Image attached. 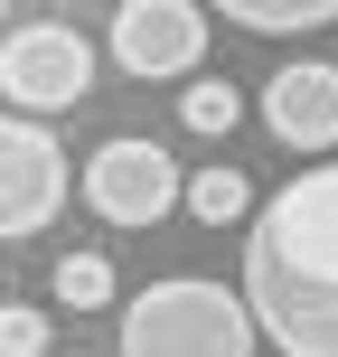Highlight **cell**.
<instances>
[{
  "instance_id": "obj_3",
  "label": "cell",
  "mask_w": 338,
  "mask_h": 357,
  "mask_svg": "<svg viewBox=\"0 0 338 357\" xmlns=\"http://www.w3.org/2000/svg\"><path fill=\"white\" fill-rule=\"evenodd\" d=\"M0 94L19 104V123L75 113L94 94V38L66 29V19H19V29L0 38Z\"/></svg>"
},
{
  "instance_id": "obj_5",
  "label": "cell",
  "mask_w": 338,
  "mask_h": 357,
  "mask_svg": "<svg viewBox=\"0 0 338 357\" xmlns=\"http://www.w3.org/2000/svg\"><path fill=\"white\" fill-rule=\"evenodd\" d=\"M66 151H56L47 123H19V113H0V245H19V235H47L56 207H66Z\"/></svg>"
},
{
  "instance_id": "obj_9",
  "label": "cell",
  "mask_w": 338,
  "mask_h": 357,
  "mask_svg": "<svg viewBox=\"0 0 338 357\" xmlns=\"http://www.w3.org/2000/svg\"><path fill=\"white\" fill-rule=\"evenodd\" d=\"M216 19H235V29H254V38H301V29H329L338 0H226Z\"/></svg>"
},
{
  "instance_id": "obj_6",
  "label": "cell",
  "mask_w": 338,
  "mask_h": 357,
  "mask_svg": "<svg viewBox=\"0 0 338 357\" xmlns=\"http://www.w3.org/2000/svg\"><path fill=\"white\" fill-rule=\"evenodd\" d=\"M207 29L216 10H197V0H123L113 10V66L123 75H197V56H207Z\"/></svg>"
},
{
  "instance_id": "obj_10",
  "label": "cell",
  "mask_w": 338,
  "mask_h": 357,
  "mask_svg": "<svg viewBox=\"0 0 338 357\" xmlns=\"http://www.w3.org/2000/svg\"><path fill=\"white\" fill-rule=\"evenodd\" d=\"M178 207L197 216V226H254V188L245 169H188V197Z\"/></svg>"
},
{
  "instance_id": "obj_11",
  "label": "cell",
  "mask_w": 338,
  "mask_h": 357,
  "mask_svg": "<svg viewBox=\"0 0 338 357\" xmlns=\"http://www.w3.org/2000/svg\"><path fill=\"white\" fill-rule=\"evenodd\" d=\"M178 123H188L197 142H226V132L245 123V94H235L226 75H188V94H178Z\"/></svg>"
},
{
  "instance_id": "obj_8",
  "label": "cell",
  "mask_w": 338,
  "mask_h": 357,
  "mask_svg": "<svg viewBox=\"0 0 338 357\" xmlns=\"http://www.w3.org/2000/svg\"><path fill=\"white\" fill-rule=\"evenodd\" d=\"M47 291H56L66 310H113V291H123V282H113V254H104V245H75V254H56Z\"/></svg>"
},
{
  "instance_id": "obj_4",
  "label": "cell",
  "mask_w": 338,
  "mask_h": 357,
  "mask_svg": "<svg viewBox=\"0 0 338 357\" xmlns=\"http://www.w3.org/2000/svg\"><path fill=\"white\" fill-rule=\"evenodd\" d=\"M178 197H188V169H178L160 142H141V132H113L85 160V207L104 216V226H160Z\"/></svg>"
},
{
  "instance_id": "obj_12",
  "label": "cell",
  "mask_w": 338,
  "mask_h": 357,
  "mask_svg": "<svg viewBox=\"0 0 338 357\" xmlns=\"http://www.w3.org/2000/svg\"><path fill=\"white\" fill-rule=\"evenodd\" d=\"M56 348V320L38 301H0V357H47Z\"/></svg>"
},
{
  "instance_id": "obj_7",
  "label": "cell",
  "mask_w": 338,
  "mask_h": 357,
  "mask_svg": "<svg viewBox=\"0 0 338 357\" xmlns=\"http://www.w3.org/2000/svg\"><path fill=\"white\" fill-rule=\"evenodd\" d=\"M263 123L282 151H338V66H320V56H301V66H282L263 85Z\"/></svg>"
},
{
  "instance_id": "obj_13",
  "label": "cell",
  "mask_w": 338,
  "mask_h": 357,
  "mask_svg": "<svg viewBox=\"0 0 338 357\" xmlns=\"http://www.w3.org/2000/svg\"><path fill=\"white\" fill-rule=\"evenodd\" d=\"M0 19H10V10H0Z\"/></svg>"
},
{
  "instance_id": "obj_2",
  "label": "cell",
  "mask_w": 338,
  "mask_h": 357,
  "mask_svg": "<svg viewBox=\"0 0 338 357\" xmlns=\"http://www.w3.org/2000/svg\"><path fill=\"white\" fill-rule=\"evenodd\" d=\"M123 357H254V310L245 291L207 282V273H169V282L132 291L123 301Z\"/></svg>"
},
{
  "instance_id": "obj_1",
  "label": "cell",
  "mask_w": 338,
  "mask_h": 357,
  "mask_svg": "<svg viewBox=\"0 0 338 357\" xmlns=\"http://www.w3.org/2000/svg\"><path fill=\"white\" fill-rule=\"evenodd\" d=\"M245 310L282 357H338V160L291 169L245 226Z\"/></svg>"
}]
</instances>
